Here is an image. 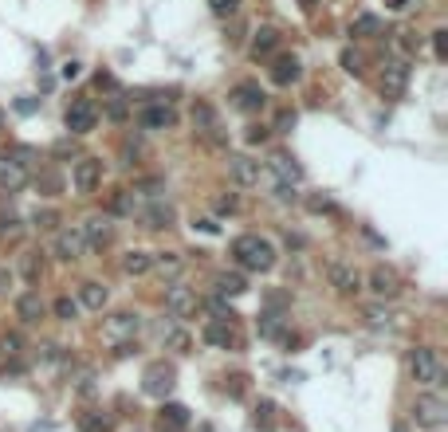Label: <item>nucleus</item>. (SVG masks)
I'll use <instances>...</instances> for the list:
<instances>
[{
    "instance_id": "f257e3e1",
    "label": "nucleus",
    "mask_w": 448,
    "mask_h": 432,
    "mask_svg": "<svg viewBox=\"0 0 448 432\" xmlns=\"http://www.w3.org/2000/svg\"><path fill=\"white\" fill-rule=\"evenodd\" d=\"M232 260L244 271H271L276 267V248L264 236H236L232 240Z\"/></svg>"
},
{
    "instance_id": "f03ea898",
    "label": "nucleus",
    "mask_w": 448,
    "mask_h": 432,
    "mask_svg": "<svg viewBox=\"0 0 448 432\" xmlns=\"http://www.w3.org/2000/svg\"><path fill=\"white\" fill-rule=\"evenodd\" d=\"M409 373L417 385H445V366L436 358L433 346H417L409 354Z\"/></svg>"
},
{
    "instance_id": "7ed1b4c3",
    "label": "nucleus",
    "mask_w": 448,
    "mask_h": 432,
    "mask_svg": "<svg viewBox=\"0 0 448 432\" xmlns=\"http://www.w3.org/2000/svg\"><path fill=\"white\" fill-rule=\"evenodd\" d=\"M28 157L32 150H12V154H0V189H24L28 185Z\"/></svg>"
},
{
    "instance_id": "20e7f679",
    "label": "nucleus",
    "mask_w": 448,
    "mask_h": 432,
    "mask_svg": "<svg viewBox=\"0 0 448 432\" xmlns=\"http://www.w3.org/2000/svg\"><path fill=\"white\" fill-rule=\"evenodd\" d=\"M232 107L240 110V114H260V110L267 107V95H264V87L252 83V79H244V83L232 87Z\"/></svg>"
},
{
    "instance_id": "39448f33",
    "label": "nucleus",
    "mask_w": 448,
    "mask_h": 432,
    "mask_svg": "<svg viewBox=\"0 0 448 432\" xmlns=\"http://www.w3.org/2000/svg\"><path fill=\"white\" fill-rule=\"evenodd\" d=\"M63 122H67V130L71 134H91L98 122V110L91 98H75L71 107H67V114H63Z\"/></svg>"
},
{
    "instance_id": "423d86ee",
    "label": "nucleus",
    "mask_w": 448,
    "mask_h": 432,
    "mask_svg": "<svg viewBox=\"0 0 448 432\" xmlns=\"http://www.w3.org/2000/svg\"><path fill=\"white\" fill-rule=\"evenodd\" d=\"M327 279L339 295H358V291H362V271L354 264H342V260H334V264L327 267Z\"/></svg>"
},
{
    "instance_id": "0eeeda50",
    "label": "nucleus",
    "mask_w": 448,
    "mask_h": 432,
    "mask_svg": "<svg viewBox=\"0 0 448 432\" xmlns=\"http://www.w3.org/2000/svg\"><path fill=\"white\" fill-rule=\"evenodd\" d=\"M413 417H417V424H424V429H440L448 420V405L440 401L436 393L429 397H417V408H413Z\"/></svg>"
},
{
    "instance_id": "6e6552de",
    "label": "nucleus",
    "mask_w": 448,
    "mask_h": 432,
    "mask_svg": "<svg viewBox=\"0 0 448 432\" xmlns=\"http://www.w3.org/2000/svg\"><path fill=\"white\" fill-rule=\"evenodd\" d=\"M71 181H75V189L83 192V197L87 192H95L98 185H102V161H98V157H79Z\"/></svg>"
},
{
    "instance_id": "1a4fd4ad",
    "label": "nucleus",
    "mask_w": 448,
    "mask_h": 432,
    "mask_svg": "<svg viewBox=\"0 0 448 432\" xmlns=\"http://www.w3.org/2000/svg\"><path fill=\"white\" fill-rule=\"evenodd\" d=\"M165 311H170L173 318H189V314L197 311V291L185 287V283H173V287H165Z\"/></svg>"
},
{
    "instance_id": "9d476101",
    "label": "nucleus",
    "mask_w": 448,
    "mask_h": 432,
    "mask_svg": "<svg viewBox=\"0 0 448 432\" xmlns=\"http://www.w3.org/2000/svg\"><path fill=\"white\" fill-rule=\"evenodd\" d=\"M173 377H177V373H173V366H165V361H154V366L142 373V389H145L150 397H165V393L173 389Z\"/></svg>"
},
{
    "instance_id": "9b49d317",
    "label": "nucleus",
    "mask_w": 448,
    "mask_h": 432,
    "mask_svg": "<svg viewBox=\"0 0 448 432\" xmlns=\"http://www.w3.org/2000/svg\"><path fill=\"white\" fill-rule=\"evenodd\" d=\"M405 83H409V63H405V60H389L386 71H382V95L397 98L401 91H405Z\"/></svg>"
},
{
    "instance_id": "f8f14e48",
    "label": "nucleus",
    "mask_w": 448,
    "mask_h": 432,
    "mask_svg": "<svg viewBox=\"0 0 448 432\" xmlns=\"http://www.w3.org/2000/svg\"><path fill=\"white\" fill-rule=\"evenodd\" d=\"M79 236H83V244H91V248H107V244L114 240V224H110V216H91L83 228H79Z\"/></svg>"
},
{
    "instance_id": "ddd939ff",
    "label": "nucleus",
    "mask_w": 448,
    "mask_h": 432,
    "mask_svg": "<svg viewBox=\"0 0 448 432\" xmlns=\"http://www.w3.org/2000/svg\"><path fill=\"white\" fill-rule=\"evenodd\" d=\"M229 173L236 185H260V177H264L260 161H252V157H244V154H229Z\"/></svg>"
},
{
    "instance_id": "4468645a",
    "label": "nucleus",
    "mask_w": 448,
    "mask_h": 432,
    "mask_svg": "<svg viewBox=\"0 0 448 432\" xmlns=\"http://www.w3.org/2000/svg\"><path fill=\"white\" fill-rule=\"evenodd\" d=\"M205 342L217 350L236 346V330H232V318H208L205 323Z\"/></svg>"
},
{
    "instance_id": "2eb2a0df",
    "label": "nucleus",
    "mask_w": 448,
    "mask_h": 432,
    "mask_svg": "<svg viewBox=\"0 0 448 432\" xmlns=\"http://www.w3.org/2000/svg\"><path fill=\"white\" fill-rule=\"evenodd\" d=\"M299 75H303V63L295 60V55H276V63H271V83L276 87L299 83Z\"/></svg>"
},
{
    "instance_id": "dca6fc26",
    "label": "nucleus",
    "mask_w": 448,
    "mask_h": 432,
    "mask_svg": "<svg viewBox=\"0 0 448 432\" xmlns=\"http://www.w3.org/2000/svg\"><path fill=\"white\" fill-rule=\"evenodd\" d=\"M83 236H79V232H60V236H55V255H60L63 264H75V260H83Z\"/></svg>"
},
{
    "instance_id": "f3484780",
    "label": "nucleus",
    "mask_w": 448,
    "mask_h": 432,
    "mask_svg": "<svg viewBox=\"0 0 448 432\" xmlns=\"http://www.w3.org/2000/svg\"><path fill=\"white\" fill-rule=\"evenodd\" d=\"M142 330V318L134 311H118V314H110L107 318V334L110 338H130V334H138Z\"/></svg>"
},
{
    "instance_id": "a211bd4d",
    "label": "nucleus",
    "mask_w": 448,
    "mask_h": 432,
    "mask_svg": "<svg viewBox=\"0 0 448 432\" xmlns=\"http://www.w3.org/2000/svg\"><path fill=\"white\" fill-rule=\"evenodd\" d=\"M16 318L28 323V326L44 318V299H39V291H24V295L16 299Z\"/></svg>"
},
{
    "instance_id": "6ab92c4d",
    "label": "nucleus",
    "mask_w": 448,
    "mask_h": 432,
    "mask_svg": "<svg viewBox=\"0 0 448 432\" xmlns=\"http://www.w3.org/2000/svg\"><path fill=\"white\" fill-rule=\"evenodd\" d=\"M370 291H374L377 299H393L397 295V276L389 267H374L370 271Z\"/></svg>"
},
{
    "instance_id": "aec40b11",
    "label": "nucleus",
    "mask_w": 448,
    "mask_h": 432,
    "mask_svg": "<svg viewBox=\"0 0 448 432\" xmlns=\"http://www.w3.org/2000/svg\"><path fill=\"white\" fill-rule=\"evenodd\" d=\"M145 126V130H173V122H177V114H173L170 107H145L142 118H138Z\"/></svg>"
},
{
    "instance_id": "412c9836",
    "label": "nucleus",
    "mask_w": 448,
    "mask_h": 432,
    "mask_svg": "<svg viewBox=\"0 0 448 432\" xmlns=\"http://www.w3.org/2000/svg\"><path fill=\"white\" fill-rule=\"evenodd\" d=\"M138 216H142L145 228H170V224H173V208L165 201L150 204V208H138Z\"/></svg>"
},
{
    "instance_id": "4be33fe9",
    "label": "nucleus",
    "mask_w": 448,
    "mask_h": 432,
    "mask_svg": "<svg viewBox=\"0 0 448 432\" xmlns=\"http://www.w3.org/2000/svg\"><path fill=\"white\" fill-rule=\"evenodd\" d=\"M276 48H279V32H276V28H256L252 60H267V55H276Z\"/></svg>"
},
{
    "instance_id": "5701e85b",
    "label": "nucleus",
    "mask_w": 448,
    "mask_h": 432,
    "mask_svg": "<svg viewBox=\"0 0 448 432\" xmlns=\"http://www.w3.org/2000/svg\"><path fill=\"white\" fill-rule=\"evenodd\" d=\"M110 299V291L102 287V283H95V279H87L83 287H79V303H83L87 311H102Z\"/></svg>"
},
{
    "instance_id": "b1692460",
    "label": "nucleus",
    "mask_w": 448,
    "mask_h": 432,
    "mask_svg": "<svg viewBox=\"0 0 448 432\" xmlns=\"http://www.w3.org/2000/svg\"><path fill=\"white\" fill-rule=\"evenodd\" d=\"M271 173H276L283 185H295V181L303 177V169H299V161H295L291 154H276V157H271Z\"/></svg>"
},
{
    "instance_id": "393cba45",
    "label": "nucleus",
    "mask_w": 448,
    "mask_h": 432,
    "mask_svg": "<svg viewBox=\"0 0 448 432\" xmlns=\"http://www.w3.org/2000/svg\"><path fill=\"white\" fill-rule=\"evenodd\" d=\"M217 291L220 295H244L248 291V279L240 271H224V276H217Z\"/></svg>"
},
{
    "instance_id": "a878e982",
    "label": "nucleus",
    "mask_w": 448,
    "mask_h": 432,
    "mask_svg": "<svg viewBox=\"0 0 448 432\" xmlns=\"http://www.w3.org/2000/svg\"><path fill=\"white\" fill-rule=\"evenodd\" d=\"M350 36H382V16L362 12V16L350 24Z\"/></svg>"
},
{
    "instance_id": "bb28decb",
    "label": "nucleus",
    "mask_w": 448,
    "mask_h": 432,
    "mask_svg": "<svg viewBox=\"0 0 448 432\" xmlns=\"http://www.w3.org/2000/svg\"><path fill=\"white\" fill-rule=\"evenodd\" d=\"M150 267H158L161 276H177V271H181V255L177 252H158V255H150Z\"/></svg>"
},
{
    "instance_id": "cd10ccee",
    "label": "nucleus",
    "mask_w": 448,
    "mask_h": 432,
    "mask_svg": "<svg viewBox=\"0 0 448 432\" xmlns=\"http://www.w3.org/2000/svg\"><path fill=\"white\" fill-rule=\"evenodd\" d=\"M161 424H177V429H189V408L170 401V405H161Z\"/></svg>"
},
{
    "instance_id": "c85d7f7f",
    "label": "nucleus",
    "mask_w": 448,
    "mask_h": 432,
    "mask_svg": "<svg viewBox=\"0 0 448 432\" xmlns=\"http://www.w3.org/2000/svg\"><path fill=\"white\" fill-rule=\"evenodd\" d=\"M122 271H126V276H145V271H150V252H126Z\"/></svg>"
},
{
    "instance_id": "c756f323",
    "label": "nucleus",
    "mask_w": 448,
    "mask_h": 432,
    "mask_svg": "<svg viewBox=\"0 0 448 432\" xmlns=\"http://www.w3.org/2000/svg\"><path fill=\"white\" fill-rule=\"evenodd\" d=\"M193 126H197V130H208V126H217V110L208 107V102H197V107H193Z\"/></svg>"
},
{
    "instance_id": "7c9ffc66",
    "label": "nucleus",
    "mask_w": 448,
    "mask_h": 432,
    "mask_svg": "<svg viewBox=\"0 0 448 432\" xmlns=\"http://www.w3.org/2000/svg\"><path fill=\"white\" fill-rule=\"evenodd\" d=\"M342 71H346V75H362V71H366L362 51H354V48H346V51H342Z\"/></svg>"
},
{
    "instance_id": "2f4dec72",
    "label": "nucleus",
    "mask_w": 448,
    "mask_h": 432,
    "mask_svg": "<svg viewBox=\"0 0 448 432\" xmlns=\"http://www.w3.org/2000/svg\"><path fill=\"white\" fill-rule=\"evenodd\" d=\"M51 311H55V318H60V323H75V314H79V303L63 295V299H55V307H51Z\"/></svg>"
},
{
    "instance_id": "473e14b6",
    "label": "nucleus",
    "mask_w": 448,
    "mask_h": 432,
    "mask_svg": "<svg viewBox=\"0 0 448 432\" xmlns=\"http://www.w3.org/2000/svg\"><path fill=\"white\" fill-rule=\"evenodd\" d=\"M208 8H213V16H220V20H229V16L240 12V0H208Z\"/></svg>"
},
{
    "instance_id": "72a5a7b5",
    "label": "nucleus",
    "mask_w": 448,
    "mask_h": 432,
    "mask_svg": "<svg viewBox=\"0 0 448 432\" xmlns=\"http://www.w3.org/2000/svg\"><path fill=\"white\" fill-rule=\"evenodd\" d=\"M20 350H24V338L16 334V330H12V334H4V338H0V354H4V358H16Z\"/></svg>"
},
{
    "instance_id": "f704fd0d",
    "label": "nucleus",
    "mask_w": 448,
    "mask_h": 432,
    "mask_svg": "<svg viewBox=\"0 0 448 432\" xmlns=\"http://www.w3.org/2000/svg\"><path fill=\"white\" fill-rule=\"evenodd\" d=\"M32 224H36L39 232H51L55 224H60V213H51V208H44V213H36V216H32Z\"/></svg>"
},
{
    "instance_id": "c9c22d12",
    "label": "nucleus",
    "mask_w": 448,
    "mask_h": 432,
    "mask_svg": "<svg viewBox=\"0 0 448 432\" xmlns=\"http://www.w3.org/2000/svg\"><path fill=\"white\" fill-rule=\"evenodd\" d=\"M20 236V220L16 216H0V240H16Z\"/></svg>"
},
{
    "instance_id": "e433bc0d",
    "label": "nucleus",
    "mask_w": 448,
    "mask_h": 432,
    "mask_svg": "<svg viewBox=\"0 0 448 432\" xmlns=\"http://www.w3.org/2000/svg\"><path fill=\"white\" fill-rule=\"evenodd\" d=\"M79 424H83V432H110V420L107 417H95V413H87Z\"/></svg>"
},
{
    "instance_id": "4c0bfd02",
    "label": "nucleus",
    "mask_w": 448,
    "mask_h": 432,
    "mask_svg": "<svg viewBox=\"0 0 448 432\" xmlns=\"http://www.w3.org/2000/svg\"><path fill=\"white\" fill-rule=\"evenodd\" d=\"M161 338H170V346L177 350V354H185V350H189V334H185V330H173V326H170Z\"/></svg>"
},
{
    "instance_id": "58836bf2",
    "label": "nucleus",
    "mask_w": 448,
    "mask_h": 432,
    "mask_svg": "<svg viewBox=\"0 0 448 432\" xmlns=\"http://www.w3.org/2000/svg\"><path fill=\"white\" fill-rule=\"evenodd\" d=\"M433 51H436V60H445L448 55V32L445 28H436L433 32Z\"/></svg>"
},
{
    "instance_id": "ea45409f",
    "label": "nucleus",
    "mask_w": 448,
    "mask_h": 432,
    "mask_svg": "<svg viewBox=\"0 0 448 432\" xmlns=\"http://www.w3.org/2000/svg\"><path fill=\"white\" fill-rule=\"evenodd\" d=\"M271 413H276V405H271V401H260V405H256V420H260V424H271Z\"/></svg>"
},
{
    "instance_id": "a19ab883",
    "label": "nucleus",
    "mask_w": 448,
    "mask_h": 432,
    "mask_svg": "<svg viewBox=\"0 0 448 432\" xmlns=\"http://www.w3.org/2000/svg\"><path fill=\"white\" fill-rule=\"evenodd\" d=\"M260 334H267V338H276V334H279V318H276V314H264V323H260Z\"/></svg>"
},
{
    "instance_id": "79ce46f5",
    "label": "nucleus",
    "mask_w": 448,
    "mask_h": 432,
    "mask_svg": "<svg viewBox=\"0 0 448 432\" xmlns=\"http://www.w3.org/2000/svg\"><path fill=\"white\" fill-rule=\"evenodd\" d=\"M267 134H271V126H248V142L260 145V142H267Z\"/></svg>"
},
{
    "instance_id": "37998d69",
    "label": "nucleus",
    "mask_w": 448,
    "mask_h": 432,
    "mask_svg": "<svg viewBox=\"0 0 448 432\" xmlns=\"http://www.w3.org/2000/svg\"><path fill=\"white\" fill-rule=\"evenodd\" d=\"M366 318H370V326H389V314L382 311V307H370V311H366Z\"/></svg>"
},
{
    "instance_id": "c03bdc74",
    "label": "nucleus",
    "mask_w": 448,
    "mask_h": 432,
    "mask_svg": "<svg viewBox=\"0 0 448 432\" xmlns=\"http://www.w3.org/2000/svg\"><path fill=\"white\" fill-rule=\"evenodd\" d=\"M236 208H240L236 197H217V213H236Z\"/></svg>"
},
{
    "instance_id": "a18cd8bd",
    "label": "nucleus",
    "mask_w": 448,
    "mask_h": 432,
    "mask_svg": "<svg viewBox=\"0 0 448 432\" xmlns=\"http://www.w3.org/2000/svg\"><path fill=\"white\" fill-rule=\"evenodd\" d=\"M24 276L32 279V283L39 279V264H36V255H28V260H24Z\"/></svg>"
},
{
    "instance_id": "49530a36",
    "label": "nucleus",
    "mask_w": 448,
    "mask_h": 432,
    "mask_svg": "<svg viewBox=\"0 0 448 432\" xmlns=\"http://www.w3.org/2000/svg\"><path fill=\"white\" fill-rule=\"evenodd\" d=\"M39 185H44L48 192H60V177H55V173H44V177H39Z\"/></svg>"
},
{
    "instance_id": "de8ad7c7",
    "label": "nucleus",
    "mask_w": 448,
    "mask_h": 432,
    "mask_svg": "<svg viewBox=\"0 0 448 432\" xmlns=\"http://www.w3.org/2000/svg\"><path fill=\"white\" fill-rule=\"evenodd\" d=\"M8 287H12V271H8V267L0 264V295H4Z\"/></svg>"
},
{
    "instance_id": "09e8293b",
    "label": "nucleus",
    "mask_w": 448,
    "mask_h": 432,
    "mask_svg": "<svg viewBox=\"0 0 448 432\" xmlns=\"http://www.w3.org/2000/svg\"><path fill=\"white\" fill-rule=\"evenodd\" d=\"M98 87H102V91H118V83H114V75H107V71L98 75Z\"/></svg>"
},
{
    "instance_id": "8fccbe9b",
    "label": "nucleus",
    "mask_w": 448,
    "mask_h": 432,
    "mask_svg": "<svg viewBox=\"0 0 448 432\" xmlns=\"http://www.w3.org/2000/svg\"><path fill=\"white\" fill-rule=\"evenodd\" d=\"M287 126H295V114H291V110H283V114H279V122H276V130H287Z\"/></svg>"
},
{
    "instance_id": "3c124183",
    "label": "nucleus",
    "mask_w": 448,
    "mask_h": 432,
    "mask_svg": "<svg viewBox=\"0 0 448 432\" xmlns=\"http://www.w3.org/2000/svg\"><path fill=\"white\" fill-rule=\"evenodd\" d=\"M63 79H79V63H63Z\"/></svg>"
},
{
    "instance_id": "603ef678",
    "label": "nucleus",
    "mask_w": 448,
    "mask_h": 432,
    "mask_svg": "<svg viewBox=\"0 0 448 432\" xmlns=\"http://www.w3.org/2000/svg\"><path fill=\"white\" fill-rule=\"evenodd\" d=\"M327 208H330L327 197H315V201H311V213H327Z\"/></svg>"
},
{
    "instance_id": "864d4df0",
    "label": "nucleus",
    "mask_w": 448,
    "mask_h": 432,
    "mask_svg": "<svg viewBox=\"0 0 448 432\" xmlns=\"http://www.w3.org/2000/svg\"><path fill=\"white\" fill-rule=\"evenodd\" d=\"M386 8H389V12H405V8H409V0H386Z\"/></svg>"
},
{
    "instance_id": "5fc2aeb1",
    "label": "nucleus",
    "mask_w": 448,
    "mask_h": 432,
    "mask_svg": "<svg viewBox=\"0 0 448 432\" xmlns=\"http://www.w3.org/2000/svg\"><path fill=\"white\" fill-rule=\"evenodd\" d=\"M107 114H110V118H122V114H126V107H122L118 98H114V102H110V110H107Z\"/></svg>"
},
{
    "instance_id": "6e6d98bb",
    "label": "nucleus",
    "mask_w": 448,
    "mask_h": 432,
    "mask_svg": "<svg viewBox=\"0 0 448 432\" xmlns=\"http://www.w3.org/2000/svg\"><path fill=\"white\" fill-rule=\"evenodd\" d=\"M55 154L67 157V154H75V145H71V142H60V145H55Z\"/></svg>"
},
{
    "instance_id": "4d7b16f0",
    "label": "nucleus",
    "mask_w": 448,
    "mask_h": 432,
    "mask_svg": "<svg viewBox=\"0 0 448 432\" xmlns=\"http://www.w3.org/2000/svg\"><path fill=\"white\" fill-rule=\"evenodd\" d=\"M158 432H185V429H177V424H158Z\"/></svg>"
}]
</instances>
